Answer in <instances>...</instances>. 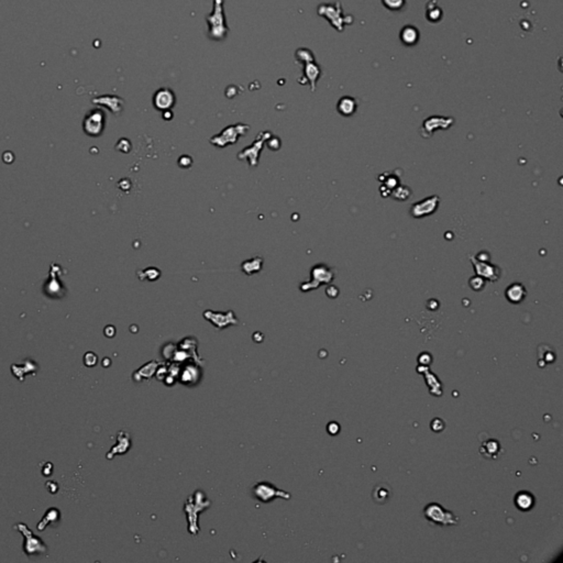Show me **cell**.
Returning <instances> with one entry per match:
<instances>
[{
	"label": "cell",
	"instance_id": "obj_10",
	"mask_svg": "<svg viewBox=\"0 0 563 563\" xmlns=\"http://www.w3.org/2000/svg\"><path fill=\"white\" fill-rule=\"evenodd\" d=\"M392 495H393V490H392L391 486L386 483L376 484L372 490L373 501L378 505L386 504L391 500Z\"/></svg>",
	"mask_w": 563,
	"mask_h": 563
},
{
	"label": "cell",
	"instance_id": "obj_15",
	"mask_svg": "<svg viewBox=\"0 0 563 563\" xmlns=\"http://www.w3.org/2000/svg\"><path fill=\"white\" fill-rule=\"evenodd\" d=\"M480 452L486 459H496L498 452H500V443L495 439H489V440L483 442Z\"/></svg>",
	"mask_w": 563,
	"mask_h": 563
},
{
	"label": "cell",
	"instance_id": "obj_2",
	"mask_svg": "<svg viewBox=\"0 0 563 563\" xmlns=\"http://www.w3.org/2000/svg\"><path fill=\"white\" fill-rule=\"evenodd\" d=\"M318 15L329 21L330 24L338 31H343L344 25L353 22V17H344L342 14V8L340 2H336L335 5L329 3H322L318 7Z\"/></svg>",
	"mask_w": 563,
	"mask_h": 563
},
{
	"label": "cell",
	"instance_id": "obj_12",
	"mask_svg": "<svg viewBox=\"0 0 563 563\" xmlns=\"http://www.w3.org/2000/svg\"><path fill=\"white\" fill-rule=\"evenodd\" d=\"M506 298L513 304H519L524 300L526 297V288L524 287L523 284L516 283L513 285H509V287L506 289L505 292Z\"/></svg>",
	"mask_w": 563,
	"mask_h": 563
},
{
	"label": "cell",
	"instance_id": "obj_4",
	"mask_svg": "<svg viewBox=\"0 0 563 563\" xmlns=\"http://www.w3.org/2000/svg\"><path fill=\"white\" fill-rule=\"evenodd\" d=\"M425 515L428 520L438 525H452L456 523V519L453 515L449 511H447L442 508L441 506L437 504L429 505L427 508L425 509Z\"/></svg>",
	"mask_w": 563,
	"mask_h": 563
},
{
	"label": "cell",
	"instance_id": "obj_9",
	"mask_svg": "<svg viewBox=\"0 0 563 563\" xmlns=\"http://www.w3.org/2000/svg\"><path fill=\"white\" fill-rule=\"evenodd\" d=\"M302 65H304L302 66V75H304V79H306L305 84L309 83L311 92H315L316 83H317V80L321 75L320 67L315 63V61L304 63Z\"/></svg>",
	"mask_w": 563,
	"mask_h": 563
},
{
	"label": "cell",
	"instance_id": "obj_6",
	"mask_svg": "<svg viewBox=\"0 0 563 563\" xmlns=\"http://www.w3.org/2000/svg\"><path fill=\"white\" fill-rule=\"evenodd\" d=\"M174 104L175 95L169 88H160L153 96V105L160 112H169Z\"/></svg>",
	"mask_w": 563,
	"mask_h": 563
},
{
	"label": "cell",
	"instance_id": "obj_18",
	"mask_svg": "<svg viewBox=\"0 0 563 563\" xmlns=\"http://www.w3.org/2000/svg\"><path fill=\"white\" fill-rule=\"evenodd\" d=\"M295 56H296L297 62L301 63V64L315 61L313 52H311V51L308 49H298L295 53Z\"/></svg>",
	"mask_w": 563,
	"mask_h": 563
},
{
	"label": "cell",
	"instance_id": "obj_16",
	"mask_svg": "<svg viewBox=\"0 0 563 563\" xmlns=\"http://www.w3.org/2000/svg\"><path fill=\"white\" fill-rule=\"evenodd\" d=\"M534 496L528 492H520L516 495L515 503L516 506L522 510H529L534 506Z\"/></svg>",
	"mask_w": 563,
	"mask_h": 563
},
{
	"label": "cell",
	"instance_id": "obj_13",
	"mask_svg": "<svg viewBox=\"0 0 563 563\" xmlns=\"http://www.w3.org/2000/svg\"><path fill=\"white\" fill-rule=\"evenodd\" d=\"M357 108V100L355 99V98H352L350 96L342 97L338 101V105H337L338 113L340 114H342V116H344V117L352 116V114L356 113Z\"/></svg>",
	"mask_w": 563,
	"mask_h": 563
},
{
	"label": "cell",
	"instance_id": "obj_21",
	"mask_svg": "<svg viewBox=\"0 0 563 563\" xmlns=\"http://www.w3.org/2000/svg\"><path fill=\"white\" fill-rule=\"evenodd\" d=\"M84 362L87 366H94L97 363V357L93 352H88L84 357Z\"/></svg>",
	"mask_w": 563,
	"mask_h": 563
},
{
	"label": "cell",
	"instance_id": "obj_14",
	"mask_svg": "<svg viewBox=\"0 0 563 563\" xmlns=\"http://www.w3.org/2000/svg\"><path fill=\"white\" fill-rule=\"evenodd\" d=\"M400 41L408 46L416 45L419 41V31L413 25H405L400 31Z\"/></svg>",
	"mask_w": 563,
	"mask_h": 563
},
{
	"label": "cell",
	"instance_id": "obj_20",
	"mask_svg": "<svg viewBox=\"0 0 563 563\" xmlns=\"http://www.w3.org/2000/svg\"><path fill=\"white\" fill-rule=\"evenodd\" d=\"M469 283H470V286L474 289V291H482V289L484 288V285H485V282L483 280V277H481V276L472 277Z\"/></svg>",
	"mask_w": 563,
	"mask_h": 563
},
{
	"label": "cell",
	"instance_id": "obj_5",
	"mask_svg": "<svg viewBox=\"0 0 563 563\" xmlns=\"http://www.w3.org/2000/svg\"><path fill=\"white\" fill-rule=\"evenodd\" d=\"M470 259L473 265H474V270L477 275L483 277V279H488L490 282H495L498 280L501 271L497 266L488 262L480 261L479 259L472 257V255H470Z\"/></svg>",
	"mask_w": 563,
	"mask_h": 563
},
{
	"label": "cell",
	"instance_id": "obj_7",
	"mask_svg": "<svg viewBox=\"0 0 563 563\" xmlns=\"http://www.w3.org/2000/svg\"><path fill=\"white\" fill-rule=\"evenodd\" d=\"M439 205V197L438 196H432V197H427L421 202L417 203L412 206V215L413 217L419 218V217H425L427 215L432 214L436 210Z\"/></svg>",
	"mask_w": 563,
	"mask_h": 563
},
{
	"label": "cell",
	"instance_id": "obj_8",
	"mask_svg": "<svg viewBox=\"0 0 563 563\" xmlns=\"http://www.w3.org/2000/svg\"><path fill=\"white\" fill-rule=\"evenodd\" d=\"M452 123H453V118H443V117H430L424 122L422 126L421 134L425 135V138H429L432 134V131L439 129H448Z\"/></svg>",
	"mask_w": 563,
	"mask_h": 563
},
{
	"label": "cell",
	"instance_id": "obj_3",
	"mask_svg": "<svg viewBox=\"0 0 563 563\" xmlns=\"http://www.w3.org/2000/svg\"><path fill=\"white\" fill-rule=\"evenodd\" d=\"M248 130H249V127L244 126V125L230 126L227 128V129H225L223 132H221L219 135H215L214 138L210 140V142L212 144H215V146H217V147L223 148V147H225V144H228V143L237 142L239 136L244 135Z\"/></svg>",
	"mask_w": 563,
	"mask_h": 563
},
{
	"label": "cell",
	"instance_id": "obj_1",
	"mask_svg": "<svg viewBox=\"0 0 563 563\" xmlns=\"http://www.w3.org/2000/svg\"><path fill=\"white\" fill-rule=\"evenodd\" d=\"M224 2L225 0H214V9L206 19L209 29V37L216 41L224 40L228 33V27L225 24L224 12Z\"/></svg>",
	"mask_w": 563,
	"mask_h": 563
},
{
	"label": "cell",
	"instance_id": "obj_17",
	"mask_svg": "<svg viewBox=\"0 0 563 563\" xmlns=\"http://www.w3.org/2000/svg\"><path fill=\"white\" fill-rule=\"evenodd\" d=\"M426 17H427L429 22L432 23H437L442 19V10L441 8L437 6V0H432V1L428 2Z\"/></svg>",
	"mask_w": 563,
	"mask_h": 563
},
{
	"label": "cell",
	"instance_id": "obj_11",
	"mask_svg": "<svg viewBox=\"0 0 563 563\" xmlns=\"http://www.w3.org/2000/svg\"><path fill=\"white\" fill-rule=\"evenodd\" d=\"M264 133L259 134L257 141H255L254 144H252L250 148L245 149L243 152L239 153V159H243V157H246L248 156L250 159V164H252L253 166L257 165V160H258V155H259V151L262 149V143L263 141L265 140L267 136H263Z\"/></svg>",
	"mask_w": 563,
	"mask_h": 563
},
{
	"label": "cell",
	"instance_id": "obj_19",
	"mask_svg": "<svg viewBox=\"0 0 563 563\" xmlns=\"http://www.w3.org/2000/svg\"><path fill=\"white\" fill-rule=\"evenodd\" d=\"M382 3L384 7L391 11H399L403 9L406 1L405 0H382Z\"/></svg>",
	"mask_w": 563,
	"mask_h": 563
}]
</instances>
